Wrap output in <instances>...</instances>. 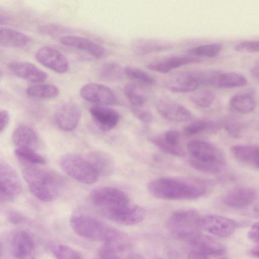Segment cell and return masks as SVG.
<instances>
[{"label": "cell", "mask_w": 259, "mask_h": 259, "mask_svg": "<svg viewBox=\"0 0 259 259\" xmlns=\"http://www.w3.org/2000/svg\"><path fill=\"white\" fill-rule=\"evenodd\" d=\"M98 74L99 78L107 82L120 80L124 74V68L117 63L106 62L99 68Z\"/></svg>", "instance_id": "obj_32"}, {"label": "cell", "mask_w": 259, "mask_h": 259, "mask_svg": "<svg viewBox=\"0 0 259 259\" xmlns=\"http://www.w3.org/2000/svg\"><path fill=\"white\" fill-rule=\"evenodd\" d=\"M252 72L255 76L259 78V62L252 68Z\"/></svg>", "instance_id": "obj_48"}, {"label": "cell", "mask_w": 259, "mask_h": 259, "mask_svg": "<svg viewBox=\"0 0 259 259\" xmlns=\"http://www.w3.org/2000/svg\"><path fill=\"white\" fill-rule=\"evenodd\" d=\"M145 215L146 212L143 207L130 201L113 208L104 216L118 224L132 226L142 222Z\"/></svg>", "instance_id": "obj_10"}, {"label": "cell", "mask_w": 259, "mask_h": 259, "mask_svg": "<svg viewBox=\"0 0 259 259\" xmlns=\"http://www.w3.org/2000/svg\"><path fill=\"white\" fill-rule=\"evenodd\" d=\"M94 259H109V258H105V257H101L100 256H99L97 258H94Z\"/></svg>", "instance_id": "obj_49"}, {"label": "cell", "mask_w": 259, "mask_h": 259, "mask_svg": "<svg viewBox=\"0 0 259 259\" xmlns=\"http://www.w3.org/2000/svg\"><path fill=\"white\" fill-rule=\"evenodd\" d=\"M199 61V59L190 55L172 56L150 62L146 67L155 72L166 73L173 69Z\"/></svg>", "instance_id": "obj_22"}, {"label": "cell", "mask_w": 259, "mask_h": 259, "mask_svg": "<svg viewBox=\"0 0 259 259\" xmlns=\"http://www.w3.org/2000/svg\"><path fill=\"white\" fill-rule=\"evenodd\" d=\"M147 188L150 193L158 199L193 200L209 193L211 189V184L200 179L164 177L151 181Z\"/></svg>", "instance_id": "obj_1"}, {"label": "cell", "mask_w": 259, "mask_h": 259, "mask_svg": "<svg viewBox=\"0 0 259 259\" xmlns=\"http://www.w3.org/2000/svg\"><path fill=\"white\" fill-rule=\"evenodd\" d=\"M256 197L255 190L250 187H239L228 191L223 201L227 206L234 208H244L251 204Z\"/></svg>", "instance_id": "obj_21"}, {"label": "cell", "mask_w": 259, "mask_h": 259, "mask_svg": "<svg viewBox=\"0 0 259 259\" xmlns=\"http://www.w3.org/2000/svg\"><path fill=\"white\" fill-rule=\"evenodd\" d=\"M9 248L16 259H32L35 249V243L27 231L17 230L10 237Z\"/></svg>", "instance_id": "obj_15"}, {"label": "cell", "mask_w": 259, "mask_h": 259, "mask_svg": "<svg viewBox=\"0 0 259 259\" xmlns=\"http://www.w3.org/2000/svg\"><path fill=\"white\" fill-rule=\"evenodd\" d=\"M60 42L64 46L83 51L96 58H103L107 55L105 47L83 36L65 35L60 37Z\"/></svg>", "instance_id": "obj_17"}, {"label": "cell", "mask_w": 259, "mask_h": 259, "mask_svg": "<svg viewBox=\"0 0 259 259\" xmlns=\"http://www.w3.org/2000/svg\"><path fill=\"white\" fill-rule=\"evenodd\" d=\"M194 72H184L170 76L165 81V86L173 93H190L196 90L199 85Z\"/></svg>", "instance_id": "obj_19"}, {"label": "cell", "mask_w": 259, "mask_h": 259, "mask_svg": "<svg viewBox=\"0 0 259 259\" xmlns=\"http://www.w3.org/2000/svg\"><path fill=\"white\" fill-rule=\"evenodd\" d=\"M79 94L84 100L98 105H114L118 102L116 95L110 88L98 83L85 84L80 89Z\"/></svg>", "instance_id": "obj_12"}, {"label": "cell", "mask_w": 259, "mask_h": 259, "mask_svg": "<svg viewBox=\"0 0 259 259\" xmlns=\"http://www.w3.org/2000/svg\"><path fill=\"white\" fill-rule=\"evenodd\" d=\"M214 99V94L208 90L199 91L190 97L192 103L202 108L208 107L213 102Z\"/></svg>", "instance_id": "obj_38"}, {"label": "cell", "mask_w": 259, "mask_h": 259, "mask_svg": "<svg viewBox=\"0 0 259 259\" xmlns=\"http://www.w3.org/2000/svg\"><path fill=\"white\" fill-rule=\"evenodd\" d=\"M29 38L26 34L19 31L7 28L1 27L0 45L5 48H22L29 42Z\"/></svg>", "instance_id": "obj_29"}, {"label": "cell", "mask_w": 259, "mask_h": 259, "mask_svg": "<svg viewBox=\"0 0 259 259\" xmlns=\"http://www.w3.org/2000/svg\"><path fill=\"white\" fill-rule=\"evenodd\" d=\"M59 164L67 175L82 184H93L99 177L84 154L76 153L65 154L61 157Z\"/></svg>", "instance_id": "obj_6"}, {"label": "cell", "mask_w": 259, "mask_h": 259, "mask_svg": "<svg viewBox=\"0 0 259 259\" xmlns=\"http://www.w3.org/2000/svg\"><path fill=\"white\" fill-rule=\"evenodd\" d=\"M22 186L15 170L8 163L0 164V199L4 202L15 200L20 194Z\"/></svg>", "instance_id": "obj_9"}, {"label": "cell", "mask_w": 259, "mask_h": 259, "mask_svg": "<svg viewBox=\"0 0 259 259\" xmlns=\"http://www.w3.org/2000/svg\"><path fill=\"white\" fill-rule=\"evenodd\" d=\"M187 150L190 165L199 171L215 174L221 172L225 167L226 159L223 153L211 143L193 141L188 144Z\"/></svg>", "instance_id": "obj_3"}, {"label": "cell", "mask_w": 259, "mask_h": 259, "mask_svg": "<svg viewBox=\"0 0 259 259\" xmlns=\"http://www.w3.org/2000/svg\"><path fill=\"white\" fill-rule=\"evenodd\" d=\"M90 199L101 213L116 205L130 202L127 194L123 191L111 187H101L93 190Z\"/></svg>", "instance_id": "obj_7"}, {"label": "cell", "mask_w": 259, "mask_h": 259, "mask_svg": "<svg viewBox=\"0 0 259 259\" xmlns=\"http://www.w3.org/2000/svg\"><path fill=\"white\" fill-rule=\"evenodd\" d=\"M125 96L131 107H145L148 101L146 92L139 85L134 83L126 84L123 89Z\"/></svg>", "instance_id": "obj_31"}, {"label": "cell", "mask_w": 259, "mask_h": 259, "mask_svg": "<svg viewBox=\"0 0 259 259\" xmlns=\"http://www.w3.org/2000/svg\"><path fill=\"white\" fill-rule=\"evenodd\" d=\"M201 218L195 209H180L169 217L166 226L174 237L191 243L201 234Z\"/></svg>", "instance_id": "obj_4"}, {"label": "cell", "mask_w": 259, "mask_h": 259, "mask_svg": "<svg viewBox=\"0 0 259 259\" xmlns=\"http://www.w3.org/2000/svg\"><path fill=\"white\" fill-rule=\"evenodd\" d=\"M179 133L174 130L166 131L162 135H157L151 139V142L164 153L175 156L181 157L185 152L180 145Z\"/></svg>", "instance_id": "obj_20"}, {"label": "cell", "mask_w": 259, "mask_h": 259, "mask_svg": "<svg viewBox=\"0 0 259 259\" xmlns=\"http://www.w3.org/2000/svg\"><path fill=\"white\" fill-rule=\"evenodd\" d=\"M10 120L9 112L5 109H1L0 111L1 133H2L7 127Z\"/></svg>", "instance_id": "obj_45"}, {"label": "cell", "mask_w": 259, "mask_h": 259, "mask_svg": "<svg viewBox=\"0 0 259 259\" xmlns=\"http://www.w3.org/2000/svg\"><path fill=\"white\" fill-rule=\"evenodd\" d=\"M51 251L56 259H82L76 250L63 244H57L51 247Z\"/></svg>", "instance_id": "obj_37"}, {"label": "cell", "mask_w": 259, "mask_h": 259, "mask_svg": "<svg viewBox=\"0 0 259 259\" xmlns=\"http://www.w3.org/2000/svg\"><path fill=\"white\" fill-rule=\"evenodd\" d=\"M131 110L135 117L143 122H150L153 119L152 113L145 106L142 107H131Z\"/></svg>", "instance_id": "obj_41"}, {"label": "cell", "mask_w": 259, "mask_h": 259, "mask_svg": "<svg viewBox=\"0 0 259 259\" xmlns=\"http://www.w3.org/2000/svg\"><path fill=\"white\" fill-rule=\"evenodd\" d=\"M14 153L18 159L32 165H43L46 162L45 158L33 149L17 148Z\"/></svg>", "instance_id": "obj_35"}, {"label": "cell", "mask_w": 259, "mask_h": 259, "mask_svg": "<svg viewBox=\"0 0 259 259\" xmlns=\"http://www.w3.org/2000/svg\"><path fill=\"white\" fill-rule=\"evenodd\" d=\"M229 104L232 109L242 114L252 112L255 107L254 99L247 95H237L233 96L230 99Z\"/></svg>", "instance_id": "obj_33"}, {"label": "cell", "mask_w": 259, "mask_h": 259, "mask_svg": "<svg viewBox=\"0 0 259 259\" xmlns=\"http://www.w3.org/2000/svg\"><path fill=\"white\" fill-rule=\"evenodd\" d=\"M235 50L239 52L254 53L259 52V40H245L237 44Z\"/></svg>", "instance_id": "obj_40"}, {"label": "cell", "mask_w": 259, "mask_h": 259, "mask_svg": "<svg viewBox=\"0 0 259 259\" xmlns=\"http://www.w3.org/2000/svg\"><path fill=\"white\" fill-rule=\"evenodd\" d=\"M22 175L32 195L44 202L56 199L64 185V179L59 174L38 166L25 167Z\"/></svg>", "instance_id": "obj_2"}, {"label": "cell", "mask_w": 259, "mask_h": 259, "mask_svg": "<svg viewBox=\"0 0 259 259\" xmlns=\"http://www.w3.org/2000/svg\"><path fill=\"white\" fill-rule=\"evenodd\" d=\"M226 131L234 137H239L241 131V125L235 121L227 120L224 123Z\"/></svg>", "instance_id": "obj_43"}, {"label": "cell", "mask_w": 259, "mask_h": 259, "mask_svg": "<svg viewBox=\"0 0 259 259\" xmlns=\"http://www.w3.org/2000/svg\"><path fill=\"white\" fill-rule=\"evenodd\" d=\"M81 117L79 106L72 101H65L56 108L54 118L58 127L63 131L74 130L78 124Z\"/></svg>", "instance_id": "obj_11"}, {"label": "cell", "mask_w": 259, "mask_h": 259, "mask_svg": "<svg viewBox=\"0 0 259 259\" xmlns=\"http://www.w3.org/2000/svg\"><path fill=\"white\" fill-rule=\"evenodd\" d=\"M8 66L15 75L31 83H40L48 78L46 72L27 61H12L8 64Z\"/></svg>", "instance_id": "obj_18"}, {"label": "cell", "mask_w": 259, "mask_h": 259, "mask_svg": "<svg viewBox=\"0 0 259 259\" xmlns=\"http://www.w3.org/2000/svg\"><path fill=\"white\" fill-rule=\"evenodd\" d=\"M201 228L210 234L222 238L231 236L238 227L232 219L216 214H208L201 218Z\"/></svg>", "instance_id": "obj_14"}, {"label": "cell", "mask_w": 259, "mask_h": 259, "mask_svg": "<svg viewBox=\"0 0 259 259\" xmlns=\"http://www.w3.org/2000/svg\"><path fill=\"white\" fill-rule=\"evenodd\" d=\"M35 58L43 66L58 73H64L68 69L69 63L65 56L52 47L39 48L36 52Z\"/></svg>", "instance_id": "obj_16"}, {"label": "cell", "mask_w": 259, "mask_h": 259, "mask_svg": "<svg viewBox=\"0 0 259 259\" xmlns=\"http://www.w3.org/2000/svg\"><path fill=\"white\" fill-rule=\"evenodd\" d=\"M193 251L208 257H215L222 255L225 252V246L211 237L199 235L191 242Z\"/></svg>", "instance_id": "obj_26"}, {"label": "cell", "mask_w": 259, "mask_h": 259, "mask_svg": "<svg viewBox=\"0 0 259 259\" xmlns=\"http://www.w3.org/2000/svg\"><path fill=\"white\" fill-rule=\"evenodd\" d=\"M26 94L29 98L37 100H48L57 97L59 94L57 87L49 83H37L27 87Z\"/></svg>", "instance_id": "obj_30"}, {"label": "cell", "mask_w": 259, "mask_h": 259, "mask_svg": "<svg viewBox=\"0 0 259 259\" xmlns=\"http://www.w3.org/2000/svg\"><path fill=\"white\" fill-rule=\"evenodd\" d=\"M99 176L110 175L114 170V163L113 159L107 153L101 151H92L84 154Z\"/></svg>", "instance_id": "obj_27"}, {"label": "cell", "mask_w": 259, "mask_h": 259, "mask_svg": "<svg viewBox=\"0 0 259 259\" xmlns=\"http://www.w3.org/2000/svg\"><path fill=\"white\" fill-rule=\"evenodd\" d=\"M89 111L96 124L103 131L113 129L119 120L118 112L106 106H93Z\"/></svg>", "instance_id": "obj_23"}, {"label": "cell", "mask_w": 259, "mask_h": 259, "mask_svg": "<svg viewBox=\"0 0 259 259\" xmlns=\"http://www.w3.org/2000/svg\"><path fill=\"white\" fill-rule=\"evenodd\" d=\"M231 152L234 157L242 163L256 167L259 163V146L236 145L231 147Z\"/></svg>", "instance_id": "obj_28"}, {"label": "cell", "mask_w": 259, "mask_h": 259, "mask_svg": "<svg viewBox=\"0 0 259 259\" xmlns=\"http://www.w3.org/2000/svg\"><path fill=\"white\" fill-rule=\"evenodd\" d=\"M222 48V44L213 42L191 48L188 51V54L190 56L197 58L199 57L210 58L217 56L221 52Z\"/></svg>", "instance_id": "obj_34"}, {"label": "cell", "mask_w": 259, "mask_h": 259, "mask_svg": "<svg viewBox=\"0 0 259 259\" xmlns=\"http://www.w3.org/2000/svg\"><path fill=\"white\" fill-rule=\"evenodd\" d=\"M210 258L211 257L205 256L193 250L189 254L187 259H210Z\"/></svg>", "instance_id": "obj_46"}, {"label": "cell", "mask_w": 259, "mask_h": 259, "mask_svg": "<svg viewBox=\"0 0 259 259\" xmlns=\"http://www.w3.org/2000/svg\"><path fill=\"white\" fill-rule=\"evenodd\" d=\"M12 140L17 148H28L36 150L40 144L35 131L26 124H20L14 131Z\"/></svg>", "instance_id": "obj_25"}, {"label": "cell", "mask_w": 259, "mask_h": 259, "mask_svg": "<svg viewBox=\"0 0 259 259\" xmlns=\"http://www.w3.org/2000/svg\"><path fill=\"white\" fill-rule=\"evenodd\" d=\"M252 256L257 258H259V245L254 246L250 251Z\"/></svg>", "instance_id": "obj_47"}, {"label": "cell", "mask_w": 259, "mask_h": 259, "mask_svg": "<svg viewBox=\"0 0 259 259\" xmlns=\"http://www.w3.org/2000/svg\"><path fill=\"white\" fill-rule=\"evenodd\" d=\"M213 123L208 120L198 119L195 120L186 125L183 131L184 134L188 136H192L211 128Z\"/></svg>", "instance_id": "obj_39"}, {"label": "cell", "mask_w": 259, "mask_h": 259, "mask_svg": "<svg viewBox=\"0 0 259 259\" xmlns=\"http://www.w3.org/2000/svg\"><path fill=\"white\" fill-rule=\"evenodd\" d=\"M70 223L72 230L77 235L92 241L105 242L119 232L99 219L87 214H79L72 216Z\"/></svg>", "instance_id": "obj_5"}, {"label": "cell", "mask_w": 259, "mask_h": 259, "mask_svg": "<svg viewBox=\"0 0 259 259\" xmlns=\"http://www.w3.org/2000/svg\"><path fill=\"white\" fill-rule=\"evenodd\" d=\"M198 77L200 84L220 89L241 87L247 82L244 75L234 72L199 71Z\"/></svg>", "instance_id": "obj_8"}, {"label": "cell", "mask_w": 259, "mask_h": 259, "mask_svg": "<svg viewBox=\"0 0 259 259\" xmlns=\"http://www.w3.org/2000/svg\"><path fill=\"white\" fill-rule=\"evenodd\" d=\"M248 237L252 242L259 244V222L251 227L248 233Z\"/></svg>", "instance_id": "obj_44"}, {"label": "cell", "mask_w": 259, "mask_h": 259, "mask_svg": "<svg viewBox=\"0 0 259 259\" xmlns=\"http://www.w3.org/2000/svg\"><path fill=\"white\" fill-rule=\"evenodd\" d=\"M156 108L163 118L171 122H186L191 120L193 117L192 113L186 107L168 98L159 99Z\"/></svg>", "instance_id": "obj_13"}, {"label": "cell", "mask_w": 259, "mask_h": 259, "mask_svg": "<svg viewBox=\"0 0 259 259\" xmlns=\"http://www.w3.org/2000/svg\"><path fill=\"white\" fill-rule=\"evenodd\" d=\"M256 168H258L259 169V163L256 166Z\"/></svg>", "instance_id": "obj_50"}, {"label": "cell", "mask_w": 259, "mask_h": 259, "mask_svg": "<svg viewBox=\"0 0 259 259\" xmlns=\"http://www.w3.org/2000/svg\"><path fill=\"white\" fill-rule=\"evenodd\" d=\"M124 74L131 79L143 84L151 85L155 82V79L146 71L135 67H125Z\"/></svg>", "instance_id": "obj_36"}, {"label": "cell", "mask_w": 259, "mask_h": 259, "mask_svg": "<svg viewBox=\"0 0 259 259\" xmlns=\"http://www.w3.org/2000/svg\"><path fill=\"white\" fill-rule=\"evenodd\" d=\"M172 44L167 40L154 38H138L132 44L133 52L137 55L143 56L171 49Z\"/></svg>", "instance_id": "obj_24"}, {"label": "cell", "mask_w": 259, "mask_h": 259, "mask_svg": "<svg viewBox=\"0 0 259 259\" xmlns=\"http://www.w3.org/2000/svg\"><path fill=\"white\" fill-rule=\"evenodd\" d=\"M39 30L44 34L55 36L64 33L67 31V29L62 26L52 24L40 26Z\"/></svg>", "instance_id": "obj_42"}]
</instances>
